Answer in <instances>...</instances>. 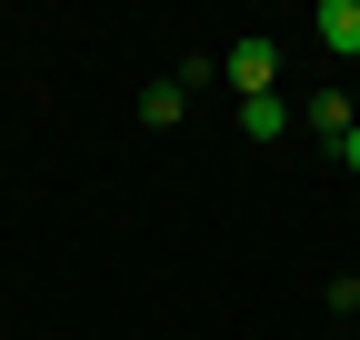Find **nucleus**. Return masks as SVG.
Returning <instances> with one entry per match:
<instances>
[{
    "label": "nucleus",
    "mask_w": 360,
    "mask_h": 340,
    "mask_svg": "<svg viewBox=\"0 0 360 340\" xmlns=\"http://www.w3.org/2000/svg\"><path fill=\"white\" fill-rule=\"evenodd\" d=\"M350 120H360V110H350V100H340V91H321V100H310V131H321V140H330V150H340V140H350Z\"/></svg>",
    "instance_id": "nucleus-5"
},
{
    "label": "nucleus",
    "mask_w": 360,
    "mask_h": 340,
    "mask_svg": "<svg viewBox=\"0 0 360 340\" xmlns=\"http://www.w3.org/2000/svg\"><path fill=\"white\" fill-rule=\"evenodd\" d=\"M220 80H231L240 100H260V91H281V40H231V60H220Z\"/></svg>",
    "instance_id": "nucleus-1"
},
{
    "label": "nucleus",
    "mask_w": 360,
    "mask_h": 340,
    "mask_svg": "<svg viewBox=\"0 0 360 340\" xmlns=\"http://www.w3.org/2000/svg\"><path fill=\"white\" fill-rule=\"evenodd\" d=\"M310 30H321L330 51L350 60V51H360V0H321V20H310Z\"/></svg>",
    "instance_id": "nucleus-4"
},
{
    "label": "nucleus",
    "mask_w": 360,
    "mask_h": 340,
    "mask_svg": "<svg viewBox=\"0 0 360 340\" xmlns=\"http://www.w3.org/2000/svg\"><path fill=\"white\" fill-rule=\"evenodd\" d=\"M340 170H350V181H360V120H350V140H340Z\"/></svg>",
    "instance_id": "nucleus-7"
},
{
    "label": "nucleus",
    "mask_w": 360,
    "mask_h": 340,
    "mask_svg": "<svg viewBox=\"0 0 360 340\" xmlns=\"http://www.w3.org/2000/svg\"><path fill=\"white\" fill-rule=\"evenodd\" d=\"M330 310H360V270H340V280H330Z\"/></svg>",
    "instance_id": "nucleus-6"
},
{
    "label": "nucleus",
    "mask_w": 360,
    "mask_h": 340,
    "mask_svg": "<svg viewBox=\"0 0 360 340\" xmlns=\"http://www.w3.org/2000/svg\"><path fill=\"white\" fill-rule=\"evenodd\" d=\"M180 110H191V80H150L141 91V131H180Z\"/></svg>",
    "instance_id": "nucleus-2"
},
{
    "label": "nucleus",
    "mask_w": 360,
    "mask_h": 340,
    "mask_svg": "<svg viewBox=\"0 0 360 340\" xmlns=\"http://www.w3.org/2000/svg\"><path fill=\"white\" fill-rule=\"evenodd\" d=\"M281 131H290V100H281V91L240 100V140H281Z\"/></svg>",
    "instance_id": "nucleus-3"
}]
</instances>
